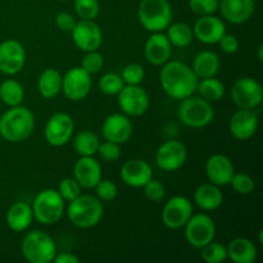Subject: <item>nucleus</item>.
I'll use <instances>...</instances> for the list:
<instances>
[{"label": "nucleus", "instance_id": "obj_1", "mask_svg": "<svg viewBox=\"0 0 263 263\" xmlns=\"http://www.w3.org/2000/svg\"><path fill=\"white\" fill-rule=\"evenodd\" d=\"M199 79L192 67L179 61H171L163 64L161 71V85L172 99L182 100L197 91Z\"/></svg>", "mask_w": 263, "mask_h": 263}, {"label": "nucleus", "instance_id": "obj_2", "mask_svg": "<svg viewBox=\"0 0 263 263\" xmlns=\"http://www.w3.org/2000/svg\"><path fill=\"white\" fill-rule=\"evenodd\" d=\"M35 128V117L28 108L10 107L0 117V136L9 143H21L30 138Z\"/></svg>", "mask_w": 263, "mask_h": 263}, {"label": "nucleus", "instance_id": "obj_3", "mask_svg": "<svg viewBox=\"0 0 263 263\" xmlns=\"http://www.w3.org/2000/svg\"><path fill=\"white\" fill-rule=\"evenodd\" d=\"M68 218L76 228L91 229L102 221L104 208L99 198L92 195H81L71 200L68 204Z\"/></svg>", "mask_w": 263, "mask_h": 263}, {"label": "nucleus", "instance_id": "obj_4", "mask_svg": "<svg viewBox=\"0 0 263 263\" xmlns=\"http://www.w3.org/2000/svg\"><path fill=\"white\" fill-rule=\"evenodd\" d=\"M33 218L41 225L57 223L66 211V202L55 189H44L33 199Z\"/></svg>", "mask_w": 263, "mask_h": 263}, {"label": "nucleus", "instance_id": "obj_5", "mask_svg": "<svg viewBox=\"0 0 263 263\" xmlns=\"http://www.w3.org/2000/svg\"><path fill=\"white\" fill-rule=\"evenodd\" d=\"M23 257L31 263H50L57 256V246L50 235L33 230L23 238L21 244Z\"/></svg>", "mask_w": 263, "mask_h": 263}, {"label": "nucleus", "instance_id": "obj_6", "mask_svg": "<svg viewBox=\"0 0 263 263\" xmlns=\"http://www.w3.org/2000/svg\"><path fill=\"white\" fill-rule=\"evenodd\" d=\"M138 15L145 30L161 32L171 25L172 8L168 0H141Z\"/></svg>", "mask_w": 263, "mask_h": 263}, {"label": "nucleus", "instance_id": "obj_7", "mask_svg": "<svg viewBox=\"0 0 263 263\" xmlns=\"http://www.w3.org/2000/svg\"><path fill=\"white\" fill-rule=\"evenodd\" d=\"M180 121L192 128H202L210 125L215 117V110L208 100L202 97H190L181 100L177 110Z\"/></svg>", "mask_w": 263, "mask_h": 263}, {"label": "nucleus", "instance_id": "obj_8", "mask_svg": "<svg viewBox=\"0 0 263 263\" xmlns=\"http://www.w3.org/2000/svg\"><path fill=\"white\" fill-rule=\"evenodd\" d=\"M216 235V225L212 217L205 213L192 215L185 223V238L193 248L200 249L211 243Z\"/></svg>", "mask_w": 263, "mask_h": 263}, {"label": "nucleus", "instance_id": "obj_9", "mask_svg": "<svg viewBox=\"0 0 263 263\" xmlns=\"http://www.w3.org/2000/svg\"><path fill=\"white\" fill-rule=\"evenodd\" d=\"M231 98L241 109H256L262 103V85L252 77H241L234 84Z\"/></svg>", "mask_w": 263, "mask_h": 263}, {"label": "nucleus", "instance_id": "obj_10", "mask_svg": "<svg viewBox=\"0 0 263 263\" xmlns=\"http://www.w3.org/2000/svg\"><path fill=\"white\" fill-rule=\"evenodd\" d=\"M91 74L81 67H73L62 76V91L67 99L79 102L85 99L91 90Z\"/></svg>", "mask_w": 263, "mask_h": 263}, {"label": "nucleus", "instance_id": "obj_11", "mask_svg": "<svg viewBox=\"0 0 263 263\" xmlns=\"http://www.w3.org/2000/svg\"><path fill=\"white\" fill-rule=\"evenodd\" d=\"M118 105L126 116L139 117L143 116L149 108V95L139 85L123 86L118 92Z\"/></svg>", "mask_w": 263, "mask_h": 263}, {"label": "nucleus", "instance_id": "obj_12", "mask_svg": "<svg viewBox=\"0 0 263 263\" xmlns=\"http://www.w3.org/2000/svg\"><path fill=\"white\" fill-rule=\"evenodd\" d=\"M74 123L71 116L58 112L51 116L45 125V139L51 146H63L73 135Z\"/></svg>", "mask_w": 263, "mask_h": 263}, {"label": "nucleus", "instance_id": "obj_13", "mask_svg": "<svg viewBox=\"0 0 263 263\" xmlns=\"http://www.w3.org/2000/svg\"><path fill=\"white\" fill-rule=\"evenodd\" d=\"M192 215V202L187 198L176 195V197H172L164 205L163 212H162V221L166 228L171 229V230H177V229L185 226Z\"/></svg>", "mask_w": 263, "mask_h": 263}, {"label": "nucleus", "instance_id": "obj_14", "mask_svg": "<svg viewBox=\"0 0 263 263\" xmlns=\"http://www.w3.org/2000/svg\"><path fill=\"white\" fill-rule=\"evenodd\" d=\"M71 32L74 45L85 53L98 50L103 43L102 30L94 21H79Z\"/></svg>", "mask_w": 263, "mask_h": 263}, {"label": "nucleus", "instance_id": "obj_15", "mask_svg": "<svg viewBox=\"0 0 263 263\" xmlns=\"http://www.w3.org/2000/svg\"><path fill=\"white\" fill-rule=\"evenodd\" d=\"M187 151L182 143L177 140H168L162 144L156 154V163L163 171H177L185 164Z\"/></svg>", "mask_w": 263, "mask_h": 263}, {"label": "nucleus", "instance_id": "obj_16", "mask_svg": "<svg viewBox=\"0 0 263 263\" xmlns=\"http://www.w3.org/2000/svg\"><path fill=\"white\" fill-rule=\"evenodd\" d=\"M26 63V50L17 40L0 43V72L4 74L18 73Z\"/></svg>", "mask_w": 263, "mask_h": 263}, {"label": "nucleus", "instance_id": "obj_17", "mask_svg": "<svg viewBox=\"0 0 263 263\" xmlns=\"http://www.w3.org/2000/svg\"><path fill=\"white\" fill-rule=\"evenodd\" d=\"M102 134L107 141H113L121 145L130 139L133 134V123L128 116L113 113L108 116L103 122Z\"/></svg>", "mask_w": 263, "mask_h": 263}, {"label": "nucleus", "instance_id": "obj_18", "mask_svg": "<svg viewBox=\"0 0 263 263\" xmlns=\"http://www.w3.org/2000/svg\"><path fill=\"white\" fill-rule=\"evenodd\" d=\"M205 174L212 184L225 186L230 184L235 170L229 157L223 154H213L205 162Z\"/></svg>", "mask_w": 263, "mask_h": 263}, {"label": "nucleus", "instance_id": "obj_19", "mask_svg": "<svg viewBox=\"0 0 263 263\" xmlns=\"http://www.w3.org/2000/svg\"><path fill=\"white\" fill-rule=\"evenodd\" d=\"M194 37L203 44H217L226 33V26L218 17L213 14L202 15L193 27Z\"/></svg>", "mask_w": 263, "mask_h": 263}, {"label": "nucleus", "instance_id": "obj_20", "mask_svg": "<svg viewBox=\"0 0 263 263\" xmlns=\"http://www.w3.org/2000/svg\"><path fill=\"white\" fill-rule=\"evenodd\" d=\"M258 128V117L253 109H239L233 115L229 123L231 135L238 140H248Z\"/></svg>", "mask_w": 263, "mask_h": 263}, {"label": "nucleus", "instance_id": "obj_21", "mask_svg": "<svg viewBox=\"0 0 263 263\" xmlns=\"http://www.w3.org/2000/svg\"><path fill=\"white\" fill-rule=\"evenodd\" d=\"M73 177L81 187L94 189L102 180V166L94 157H81L74 163Z\"/></svg>", "mask_w": 263, "mask_h": 263}, {"label": "nucleus", "instance_id": "obj_22", "mask_svg": "<svg viewBox=\"0 0 263 263\" xmlns=\"http://www.w3.org/2000/svg\"><path fill=\"white\" fill-rule=\"evenodd\" d=\"M121 179L127 186L143 187L149 180L153 179V172L148 162L138 158L130 159L121 168Z\"/></svg>", "mask_w": 263, "mask_h": 263}, {"label": "nucleus", "instance_id": "obj_23", "mask_svg": "<svg viewBox=\"0 0 263 263\" xmlns=\"http://www.w3.org/2000/svg\"><path fill=\"white\" fill-rule=\"evenodd\" d=\"M146 61L153 66H163L168 62L172 54V45L168 37L162 32H154L146 40L144 48Z\"/></svg>", "mask_w": 263, "mask_h": 263}, {"label": "nucleus", "instance_id": "obj_24", "mask_svg": "<svg viewBox=\"0 0 263 263\" xmlns=\"http://www.w3.org/2000/svg\"><path fill=\"white\" fill-rule=\"evenodd\" d=\"M221 14L226 21L235 25L247 22L256 10L254 0H221L218 5Z\"/></svg>", "mask_w": 263, "mask_h": 263}, {"label": "nucleus", "instance_id": "obj_25", "mask_svg": "<svg viewBox=\"0 0 263 263\" xmlns=\"http://www.w3.org/2000/svg\"><path fill=\"white\" fill-rule=\"evenodd\" d=\"M7 225L8 228L15 233H22L30 228L33 220L32 208L25 202H17L10 205L7 212Z\"/></svg>", "mask_w": 263, "mask_h": 263}, {"label": "nucleus", "instance_id": "obj_26", "mask_svg": "<svg viewBox=\"0 0 263 263\" xmlns=\"http://www.w3.org/2000/svg\"><path fill=\"white\" fill-rule=\"evenodd\" d=\"M194 202L203 211H215L221 207L223 195L220 187L215 184H203L194 193Z\"/></svg>", "mask_w": 263, "mask_h": 263}, {"label": "nucleus", "instance_id": "obj_27", "mask_svg": "<svg viewBox=\"0 0 263 263\" xmlns=\"http://www.w3.org/2000/svg\"><path fill=\"white\" fill-rule=\"evenodd\" d=\"M226 249L228 258L235 263H253L257 258V248L249 239H234Z\"/></svg>", "mask_w": 263, "mask_h": 263}, {"label": "nucleus", "instance_id": "obj_28", "mask_svg": "<svg viewBox=\"0 0 263 263\" xmlns=\"http://www.w3.org/2000/svg\"><path fill=\"white\" fill-rule=\"evenodd\" d=\"M220 58L216 53L204 50L198 53L193 61L192 69L197 74L198 79H208L215 77L220 69Z\"/></svg>", "mask_w": 263, "mask_h": 263}, {"label": "nucleus", "instance_id": "obj_29", "mask_svg": "<svg viewBox=\"0 0 263 263\" xmlns=\"http://www.w3.org/2000/svg\"><path fill=\"white\" fill-rule=\"evenodd\" d=\"M37 89L41 97L53 99L62 91V74L54 68L45 69L39 77Z\"/></svg>", "mask_w": 263, "mask_h": 263}, {"label": "nucleus", "instance_id": "obj_30", "mask_svg": "<svg viewBox=\"0 0 263 263\" xmlns=\"http://www.w3.org/2000/svg\"><path fill=\"white\" fill-rule=\"evenodd\" d=\"M167 37L172 46L176 48H186L194 40L193 28L186 23H172L167 27Z\"/></svg>", "mask_w": 263, "mask_h": 263}, {"label": "nucleus", "instance_id": "obj_31", "mask_svg": "<svg viewBox=\"0 0 263 263\" xmlns=\"http://www.w3.org/2000/svg\"><path fill=\"white\" fill-rule=\"evenodd\" d=\"M99 144V138L97 134L89 130L77 134L73 141L74 151L81 157H92L97 154Z\"/></svg>", "mask_w": 263, "mask_h": 263}, {"label": "nucleus", "instance_id": "obj_32", "mask_svg": "<svg viewBox=\"0 0 263 263\" xmlns=\"http://www.w3.org/2000/svg\"><path fill=\"white\" fill-rule=\"evenodd\" d=\"M25 98L23 86L15 80H5L0 85V99L9 107L21 105Z\"/></svg>", "mask_w": 263, "mask_h": 263}, {"label": "nucleus", "instance_id": "obj_33", "mask_svg": "<svg viewBox=\"0 0 263 263\" xmlns=\"http://www.w3.org/2000/svg\"><path fill=\"white\" fill-rule=\"evenodd\" d=\"M197 90L200 97L208 102H217L225 95V85L215 77L202 79V81L198 82Z\"/></svg>", "mask_w": 263, "mask_h": 263}, {"label": "nucleus", "instance_id": "obj_34", "mask_svg": "<svg viewBox=\"0 0 263 263\" xmlns=\"http://www.w3.org/2000/svg\"><path fill=\"white\" fill-rule=\"evenodd\" d=\"M200 249H202V253H200L202 258L208 263H221L228 258V249L221 243H215L212 240Z\"/></svg>", "mask_w": 263, "mask_h": 263}, {"label": "nucleus", "instance_id": "obj_35", "mask_svg": "<svg viewBox=\"0 0 263 263\" xmlns=\"http://www.w3.org/2000/svg\"><path fill=\"white\" fill-rule=\"evenodd\" d=\"M125 86L122 77L115 72H108L103 74L99 80V89L105 95H117Z\"/></svg>", "mask_w": 263, "mask_h": 263}, {"label": "nucleus", "instance_id": "obj_36", "mask_svg": "<svg viewBox=\"0 0 263 263\" xmlns=\"http://www.w3.org/2000/svg\"><path fill=\"white\" fill-rule=\"evenodd\" d=\"M74 10L81 20L94 21L99 15L100 5L98 0H74Z\"/></svg>", "mask_w": 263, "mask_h": 263}, {"label": "nucleus", "instance_id": "obj_37", "mask_svg": "<svg viewBox=\"0 0 263 263\" xmlns=\"http://www.w3.org/2000/svg\"><path fill=\"white\" fill-rule=\"evenodd\" d=\"M58 193L64 202H71L81 194V186L74 177H66L59 182Z\"/></svg>", "mask_w": 263, "mask_h": 263}, {"label": "nucleus", "instance_id": "obj_38", "mask_svg": "<svg viewBox=\"0 0 263 263\" xmlns=\"http://www.w3.org/2000/svg\"><path fill=\"white\" fill-rule=\"evenodd\" d=\"M103 66H104V58L98 50L87 51L81 62V68H84L90 74L98 73Z\"/></svg>", "mask_w": 263, "mask_h": 263}, {"label": "nucleus", "instance_id": "obj_39", "mask_svg": "<svg viewBox=\"0 0 263 263\" xmlns=\"http://www.w3.org/2000/svg\"><path fill=\"white\" fill-rule=\"evenodd\" d=\"M121 77L126 85H140L145 77V72L140 64L131 63L122 69Z\"/></svg>", "mask_w": 263, "mask_h": 263}, {"label": "nucleus", "instance_id": "obj_40", "mask_svg": "<svg viewBox=\"0 0 263 263\" xmlns=\"http://www.w3.org/2000/svg\"><path fill=\"white\" fill-rule=\"evenodd\" d=\"M230 185L238 194L247 195L251 194L254 190V181L249 175L247 174H234Z\"/></svg>", "mask_w": 263, "mask_h": 263}, {"label": "nucleus", "instance_id": "obj_41", "mask_svg": "<svg viewBox=\"0 0 263 263\" xmlns=\"http://www.w3.org/2000/svg\"><path fill=\"white\" fill-rule=\"evenodd\" d=\"M220 0H189V7L192 12L198 15L215 14L218 10Z\"/></svg>", "mask_w": 263, "mask_h": 263}, {"label": "nucleus", "instance_id": "obj_42", "mask_svg": "<svg viewBox=\"0 0 263 263\" xmlns=\"http://www.w3.org/2000/svg\"><path fill=\"white\" fill-rule=\"evenodd\" d=\"M94 189L98 198L100 200H104V202H110V200L116 199L118 194L117 185L110 180H100Z\"/></svg>", "mask_w": 263, "mask_h": 263}, {"label": "nucleus", "instance_id": "obj_43", "mask_svg": "<svg viewBox=\"0 0 263 263\" xmlns=\"http://www.w3.org/2000/svg\"><path fill=\"white\" fill-rule=\"evenodd\" d=\"M143 187L146 198L152 202H161L166 195V189H164L163 184L158 180L151 179Z\"/></svg>", "mask_w": 263, "mask_h": 263}, {"label": "nucleus", "instance_id": "obj_44", "mask_svg": "<svg viewBox=\"0 0 263 263\" xmlns=\"http://www.w3.org/2000/svg\"><path fill=\"white\" fill-rule=\"evenodd\" d=\"M98 153L100 154V157H102L105 162H116L121 156L120 144L105 140L104 143L99 144Z\"/></svg>", "mask_w": 263, "mask_h": 263}, {"label": "nucleus", "instance_id": "obj_45", "mask_svg": "<svg viewBox=\"0 0 263 263\" xmlns=\"http://www.w3.org/2000/svg\"><path fill=\"white\" fill-rule=\"evenodd\" d=\"M217 44L220 45L221 50L225 51V53L228 54L236 53L239 49L238 39H236V36L230 35V33H225V35L220 39V41H218Z\"/></svg>", "mask_w": 263, "mask_h": 263}, {"label": "nucleus", "instance_id": "obj_46", "mask_svg": "<svg viewBox=\"0 0 263 263\" xmlns=\"http://www.w3.org/2000/svg\"><path fill=\"white\" fill-rule=\"evenodd\" d=\"M55 23L62 31H67V32H71L73 30L74 25H76V20L72 14L67 12H62L59 14L55 15Z\"/></svg>", "mask_w": 263, "mask_h": 263}, {"label": "nucleus", "instance_id": "obj_47", "mask_svg": "<svg viewBox=\"0 0 263 263\" xmlns=\"http://www.w3.org/2000/svg\"><path fill=\"white\" fill-rule=\"evenodd\" d=\"M53 262H55V263H79L80 259H79V257L73 256V254H71V253H61V254L57 253L55 258H54Z\"/></svg>", "mask_w": 263, "mask_h": 263}, {"label": "nucleus", "instance_id": "obj_48", "mask_svg": "<svg viewBox=\"0 0 263 263\" xmlns=\"http://www.w3.org/2000/svg\"><path fill=\"white\" fill-rule=\"evenodd\" d=\"M262 48H263V46L259 45V48H258V59L261 62H262Z\"/></svg>", "mask_w": 263, "mask_h": 263}, {"label": "nucleus", "instance_id": "obj_49", "mask_svg": "<svg viewBox=\"0 0 263 263\" xmlns=\"http://www.w3.org/2000/svg\"><path fill=\"white\" fill-rule=\"evenodd\" d=\"M62 2H67V0H62Z\"/></svg>", "mask_w": 263, "mask_h": 263}]
</instances>
